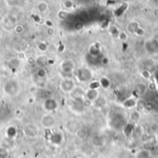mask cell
I'll return each mask as SVG.
<instances>
[{
  "mask_svg": "<svg viewBox=\"0 0 158 158\" xmlns=\"http://www.w3.org/2000/svg\"><path fill=\"white\" fill-rule=\"evenodd\" d=\"M126 119L125 118L123 117V115H115V118L112 119L111 121V124H112V127L116 130H120V129H123L125 124H126Z\"/></svg>",
  "mask_w": 158,
  "mask_h": 158,
  "instance_id": "6da1fadb",
  "label": "cell"
},
{
  "mask_svg": "<svg viewBox=\"0 0 158 158\" xmlns=\"http://www.w3.org/2000/svg\"><path fill=\"white\" fill-rule=\"evenodd\" d=\"M144 47L146 51L150 54L156 53L158 51V41L156 39H151L145 42Z\"/></svg>",
  "mask_w": 158,
  "mask_h": 158,
  "instance_id": "7a4b0ae2",
  "label": "cell"
},
{
  "mask_svg": "<svg viewBox=\"0 0 158 158\" xmlns=\"http://www.w3.org/2000/svg\"><path fill=\"white\" fill-rule=\"evenodd\" d=\"M146 91H147V86L144 83H143V82L137 83L135 88H134V93L137 94V96L144 94L146 93Z\"/></svg>",
  "mask_w": 158,
  "mask_h": 158,
  "instance_id": "3957f363",
  "label": "cell"
},
{
  "mask_svg": "<svg viewBox=\"0 0 158 158\" xmlns=\"http://www.w3.org/2000/svg\"><path fill=\"white\" fill-rule=\"evenodd\" d=\"M122 106L126 109H131V108H134L137 106V101L134 98H131H131H127V99H125L123 101Z\"/></svg>",
  "mask_w": 158,
  "mask_h": 158,
  "instance_id": "277c9868",
  "label": "cell"
},
{
  "mask_svg": "<svg viewBox=\"0 0 158 158\" xmlns=\"http://www.w3.org/2000/svg\"><path fill=\"white\" fill-rule=\"evenodd\" d=\"M139 27H140V23L137 20H131V21L129 22V24L127 26V31H128L129 33L134 34Z\"/></svg>",
  "mask_w": 158,
  "mask_h": 158,
  "instance_id": "5b68a950",
  "label": "cell"
},
{
  "mask_svg": "<svg viewBox=\"0 0 158 158\" xmlns=\"http://www.w3.org/2000/svg\"><path fill=\"white\" fill-rule=\"evenodd\" d=\"M134 130H135V124H133L131 122H127L123 128V132L125 133L126 136L129 137L133 133Z\"/></svg>",
  "mask_w": 158,
  "mask_h": 158,
  "instance_id": "8992f818",
  "label": "cell"
},
{
  "mask_svg": "<svg viewBox=\"0 0 158 158\" xmlns=\"http://www.w3.org/2000/svg\"><path fill=\"white\" fill-rule=\"evenodd\" d=\"M141 113L139 111H132L130 115V119H131V122L135 124L137 122H139L141 120Z\"/></svg>",
  "mask_w": 158,
  "mask_h": 158,
  "instance_id": "52a82bcc",
  "label": "cell"
},
{
  "mask_svg": "<svg viewBox=\"0 0 158 158\" xmlns=\"http://www.w3.org/2000/svg\"><path fill=\"white\" fill-rule=\"evenodd\" d=\"M128 8V5L127 4H123V5H119L118 7L114 11V15L116 17H120L124 14V12L127 10Z\"/></svg>",
  "mask_w": 158,
  "mask_h": 158,
  "instance_id": "ba28073f",
  "label": "cell"
},
{
  "mask_svg": "<svg viewBox=\"0 0 158 158\" xmlns=\"http://www.w3.org/2000/svg\"><path fill=\"white\" fill-rule=\"evenodd\" d=\"M135 158H151V153L149 150L143 149L136 153Z\"/></svg>",
  "mask_w": 158,
  "mask_h": 158,
  "instance_id": "9c48e42d",
  "label": "cell"
},
{
  "mask_svg": "<svg viewBox=\"0 0 158 158\" xmlns=\"http://www.w3.org/2000/svg\"><path fill=\"white\" fill-rule=\"evenodd\" d=\"M99 83H100V86L103 87L104 89H108V88L111 86V81H110L109 78H107V77H103V78L100 80Z\"/></svg>",
  "mask_w": 158,
  "mask_h": 158,
  "instance_id": "30bf717a",
  "label": "cell"
},
{
  "mask_svg": "<svg viewBox=\"0 0 158 158\" xmlns=\"http://www.w3.org/2000/svg\"><path fill=\"white\" fill-rule=\"evenodd\" d=\"M86 95H87V99H88L89 101H94V100H96L97 97H98V93L96 92V90H95V91H94V90H89V91L87 92Z\"/></svg>",
  "mask_w": 158,
  "mask_h": 158,
  "instance_id": "8fae6325",
  "label": "cell"
},
{
  "mask_svg": "<svg viewBox=\"0 0 158 158\" xmlns=\"http://www.w3.org/2000/svg\"><path fill=\"white\" fill-rule=\"evenodd\" d=\"M119 32H120V31H119V29H118V27H116V26H110V28H109V33H110V35L112 37L118 38Z\"/></svg>",
  "mask_w": 158,
  "mask_h": 158,
  "instance_id": "7c38bea8",
  "label": "cell"
},
{
  "mask_svg": "<svg viewBox=\"0 0 158 158\" xmlns=\"http://www.w3.org/2000/svg\"><path fill=\"white\" fill-rule=\"evenodd\" d=\"M118 40H120L121 42L125 43V42H127V41H128V39H129V34H128L126 31H120V32H119V34H118Z\"/></svg>",
  "mask_w": 158,
  "mask_h": 158,
  "instance_id": "4fadbf2b",
  "label": "cell"
},
{
  "mask_svg": "<svg viewBox=\"0 0 158 158\" xmlns=\"http://www.w3.org/2000/svg\"><path fill=\"white\" fill-rule=\"evenodd\" d=\"M135 35H137V36H139V37H143V36H144V34H145V30L143 28V27H139L138 28V30L135 31V33H134Z\"/></svg>",
  "mask_w": 158,
  "mask_h": 158,
  "instance_id": "5bb4252c",
  "label": "cell"
},
{
  "mask_svg": "<svg viewBox=\"0 0 158 158\" xmlns=\"http://www.w3.org/2000/svg\"><path fill=\"white\" fill-rule=\"evenodd\" d=\"M141 75H142V77H143V78H144V79H146V80H149V79L152 77L151 72H150L149 70H147V69L143 70V71H142V73H141Z\"/></svg>",
  "mask_w": 158,
  "mask_h": 158,
  "instance_id": "9a60e30c",
  "label": "cell"
},
{
  "mask_svg": "<svg viewBox=\"0 0 158 158\" xmlns=\"http://www.w3.org/2000/svg\"><path fill=\"white\" fill-rule=\"evenodd\" d=\"M151 136H150V134L149 133H147V132H144V133H143V135H142V137H141V139H142V141L143 142H149L150 141V138Z\"/></svg>",
  "mask_w": 158,
  "mask_h": 158,
  "instance_id": "2e32d148",
  "label": "cell"
},
{
  "mask_svg": "<svg viewBox=\"0 0 158 158\" xmlns=\"http://www.w3.org/2000/svg\"><path fill=\"white\" fill-rule=\"evenodd\" d=\"M98 87H100V83L98 81H94V83L90 84V90H94L95 91V89H97Z\"/></svg>",
  "mask_w": 158,
  "mask_h": 158,
  "instance_id": "e0dca14e",
  "label": "cell"
},
{
  "mask_svg": "<svg viewBox=\"0 0 158 158\" xmlns=\"http://www.w3.org/2000/svg\"><path fill=\"white\" fill-rule=\"evenodd\" d=\"M154 77H155V79H156V84H157V87H158V70L156 71V73L154 74Z\"/></svg>",
  "mask_w": 158,
  "mask_h": 158,
  "instance_id": "ac0fdd59",
  "label": "cell"
},
{
  "mask_svg": "<svg viewBox=\"0 0 158 158\" xmlns=\"http://www.w3.org/2000/svg\"><path fill=\"white\" fill-rule=\"evenodd\" d=\"M108 62H109L108 58H106V57H104V58H103V61H102V63H103L104 65H107V64H108Z\"/></svg>",
  "mask_w": 158,
  "mask_h": 158,
  "instance_id": "d6986e66",
  "label": "cell"
},
{
  "mask_svg": "<svg viewBox=\"0 0 158 158\" xmlns=\"http://www.w3.org/2000/svg\"><path fill=\"white\" fill-rule=\"evenodd\" d=\"M153 14H154V16H155V17L158 18V7H156V8H155V9H154Z\"/></svg>",
  "mask_w": 158,
  "mask_h": 158,
  "instance_id": "ffe728a7",
  "label": "cell"
},
{
  "mask_svg": "<svg viewBox=\"0 0 158 158\" xmlns=\"http://www.w3.org/2000/svg\"><path fill=\"white\" fill-rule=\"evenodd\" d=\"M156 142L158 143V132L156 133Z\"/></svg>",
  "mask_w": 158,
  "mask_h": 158,
  "instance_id": "44dd1931",
  "label": "cell"
}]
</instances>
